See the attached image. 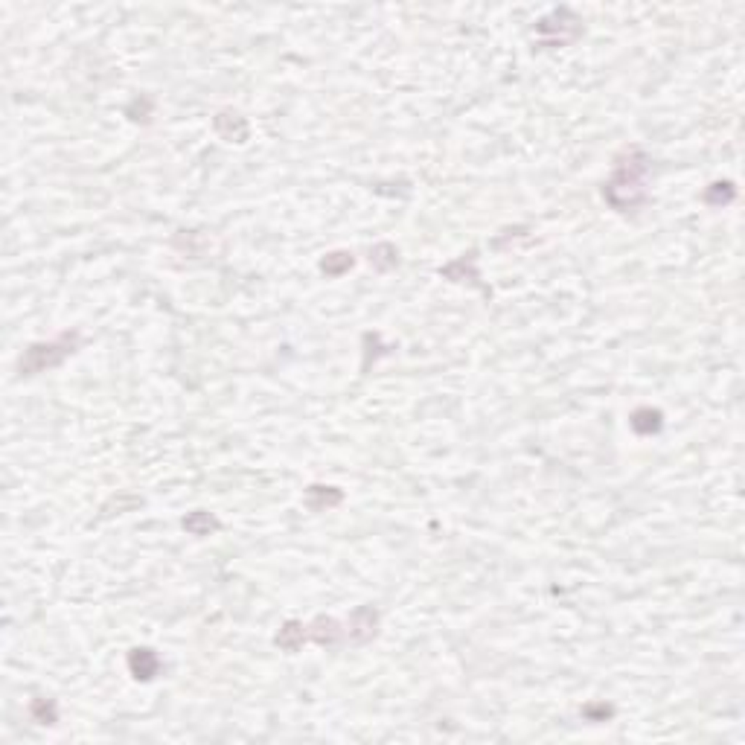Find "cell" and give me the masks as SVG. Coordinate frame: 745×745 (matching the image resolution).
Returning a JSON list of instances; mask_svg holds the SVG:
<instances>
[{
	"label": "cell",
	"instance_id": "4",
	"mask_svg": "<svg viewBox=\"0 0 745 745\" xmlns=\"http://www.w3.org/2000/svg\"><path fill=\"white\" fill-rule=\"evenodd\" d=\"M129 667L134 672V679H143V681H149L157 676V669H160V658L152 652V650H134L129 655Z\"/></svg>",
	"mask_w": 745,
	"mask_h": 745
},
{
	"label": "cell",
	"instance_id": "2",
	"mask_svg": "<svg viewBox=\"0 0 745 745\" xmlns=\"http://www.w3.org/2000/svg\"><path fill=\"white\" fill-rule=\"evenodd\" d=\"M76 344H79L76 332H67V335H61V338H56L50 344H32L27 350V355L20 358V376H35V373H41L47 367L61 364L64 358L76 350Z\"/></svg>",
	"mask_w": 745,
	"mask_h": 745
},
{
	"label": "cell",
	"instance_id": "6",
	"mask_svg": "<svg viewBox=\"0 0 745 745\" xmlns=\"http://www.w3.org/2000/svg\"><path fill=\"white\" fill-rule=\"evenodd\" d=\"M632 428L638 431V434H655V431L661 428V411L640 407V411H635V417H632Z\"/></svg>",
	"mask_w": 745,
	"mask_h": 745
},
{
	"label": "cell",
	"instance_id": "7",
	"mask_svg": "<svg viewBox=\"0 0 745 745\" xmlns=\"http://www.w3.org/2000/svg\"><path fill=\"white\" fill-rule=\"evenodd\" d=\"M184 527L196 536H207L210 530H219V521H215L210 513H192L184 518Z\"/></svg>",
	"mask_w": 745,
	"mask_h": 745
},
{
	"label": "cell",
	"instance_id": "9",
	"mask_svg": "<svg viewBox=\"0 0 745 745\" xmlns=\"http://www.w3.org/2000/svg\"><path fill=\"white\" fill-rule=\"evenodd\" d=\"M352 266V256L350 254H332V256H326L323 262H321V268L326 271V274H332V277H338L341 271H347Z\"/></svg>",
	"mask_w": 745,
	"mask_h": 745
},
{
	"label": "cell",
	"instance_id": "12",
	"mask_svg": "<svg viewBox=\"0 0 745 745\" xmlns=\"http://www.w3.org/2000/svg\"><path fill=\"white\" fill-rule=\"evenodd\" d=\"M32 716H38L44 725H53L56 722V705L47 702V699H35L32 702Z\"/></svg>",
	"mask_w": 745,
	"mask_h": 745
},
{
	"label": "cell",
	"instance_id": "10",
	"mask_svg": "<svg viewBox=\"0 0 745 745\" xmlns=\"http://www.w3.org/2000/svg\"><path fill=\"white\" fill-rule=\"evenodd\" d=\"M731 198H734V186H731V184H713V186L705 192V201L713 204V207H716V204H728Z\"/></svg>",
	"mask_w": 745,
	"mask_h": 745
},
{
	"label": "cell",
	"instance_id": "1",
	"mask_svg": "<svg viewBox=\"0 0 745 745\" xmlns=\"http://www.w3.org/2000/svg\"><path fill=\"white\" fill-rule=\"evenodd\" d=\"M646 172H650V157H646L640 149H629L623 157H617V166H614L609 184H606V201L620 213L635 210L638 204H643Z\"/></svg>",
	"mask_w": 745,
	"mask_h": 745
},
{
	"label": "cell",
	"instance_id": "3",
	"mask_svg": "<svg viewBox=\"0 0 745 745\" xmlns=\"http://www.w3.org/2000/svg\"><path fill=\"white\" fill-rule=\"evenodd\" d=\"M573 30V27H580V20H576L568 9H562V12H554V15H547V18H542L539 20V27H536V32H539V38L544 41V44H550V47H562V44H568V38L562 35V30Z\"/></svg>",
	"mask_w": 745,
	"mask_h": 745
},
{
	"label": "cell",
	"instance_id": "11",
	"mask_svg": "<svg viewBox=\"0 0 745 745\" xmlns=\"http://www.w3.org/2000/svg\"><path fill=\"white\" fill-rule=\"evenodd\" d=\"M311 492H318L321 501L311 503V510H323V507H332V503H338L341 501V492L338 489H332V487H311Z\"/></svg>",
	"mask_w": 745,
	"mask_h": 745
},
{
	"label": "cell",
	"instance_id": "5",
	"mask_svg": "<svg viewBox=\"0 0 745 745\" xmlns=\"http://www.w3.org/2000/svg\"><path fill=\"white\" fill-rule=\"evenodd\" d=\"M376 632V612L373 609H358L350 620V635L355 640H367Z\"/></svg>",
	"mask_w": 745,
	"mask_h": 745
},
{
	"label": "cell",
	"instance_id": "8",
	"mask_svg": "<svg viewBox=\"0 0 745 745\" xmlns=\"http://www.w3.org/2000/svg\"><path fill=\"white\" fill-rule=\"evenodd\" d=\"M309 635L303 632V626L300 623H285V629H280V635H277V643L282 646V650H288V652H294L297 646L306 640Z\"/></svg>",
	"mask_w": 745,
	"mask_h": 745
}]
</instances>
